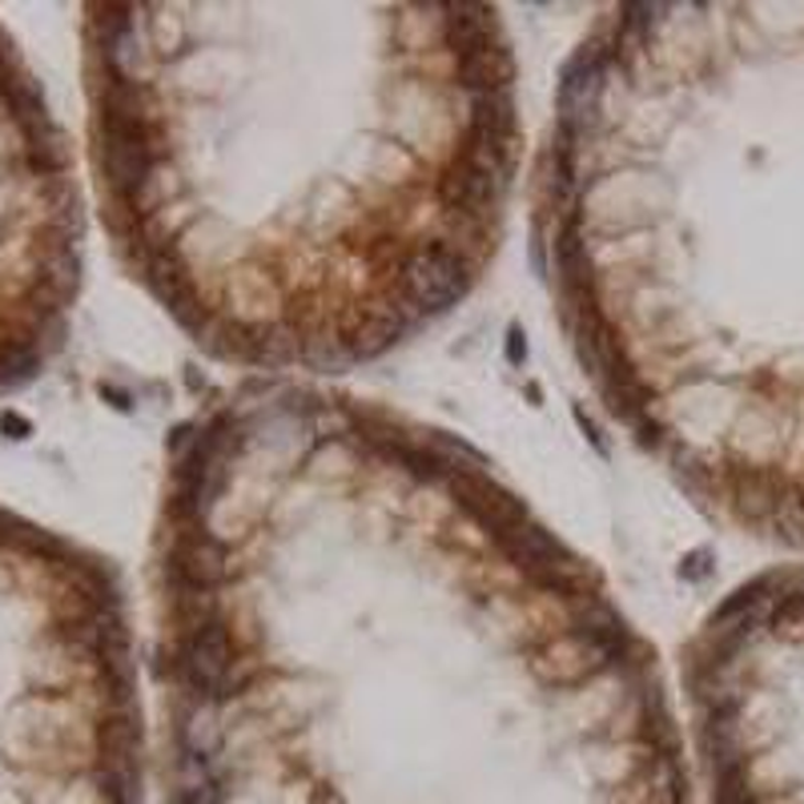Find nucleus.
I'll list each match as a JSON object with an SVG mask.
<instances>
[{"instance_id": "39448f33", "label": "nucleus", "mask_w": 804, "mask_h": 804, "mask_svg": "<svg viewBox=\"0 0 804 804\" xmlns=\"http://www.w3.org/2000/svg\"><path fill=\"white\" fill-rule=\"evenodd\" d=\"M680 676L708 804H804V563L724 595Z\"/></svg>"}, {"instance_id": "423d86ee", "label": "nucleus", "mask_w": 804, "mask_h": 804, "mask_svg": "<svg viewBox=\"0 0 804 804\" xmlns=\"http://www.w3.org/2000/svg\"><path fill=\"white\" fill-rule=\"evenodd\" d=\"M85 198L69 133L0 24V395L65 346L81 290Z\"/></svg>"}, {"instance_id": "7ed1b4c3", "label": "nucleus", "mask_w": 804, "mask_h": 804, "mask_svg": "<svg viewBox=\"0 0 804 804\" xmlns=\"http://www.w3.org/2000/svg\"><path fill=\"white\" fill-rule=\"evenodd\" d=\"M536 238L631 443L804 551V0L612 4L563 73Z\"/></svg>"}, {"instance_id": "20e7f679", "label": "nucleus", "mask_w": 804, "mask_h": 804, "mask_svg": "<svg viewBox=\"0 0 804 804\" xmlns=\"http://www.w3.org/2000/svg\"><path fill=\"white\" fill-rule=\"evenodd\" d=\"M0 804H145L133 619L117 568L0 507Z\"/></svg>"}, {"instance_id": "f03ea898", "label": "nucleus", "mask_w": 804, "mask_h": 804, "mask_svg": "<svg viewBox=\"0 0 804 804\" xmlns=\"http://www.w3.org/2000/svg\"><path fill=\"white\" fill-rule=\"evenodd\" d=\"M81 45L109 242L213 359H383L499 250L524 133L491 4L125 0Z\"/></svg>"}, {"instance_id": "f257e3e1", "label": "nucleus", "mask_w": 804, "mask_h": 804, "mask_svg": "<svg viewBox=\"0 0 804 804\" xmlns=\"http://www.w3.org/2000/svg\"><path fill=\"white\" fill-rule=\"evenodd\" d=\"M162 804H696L656 648L475 451L245 383L153 531Z\"/></svg>"}]
</instances>
